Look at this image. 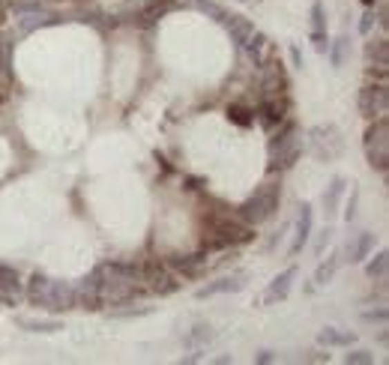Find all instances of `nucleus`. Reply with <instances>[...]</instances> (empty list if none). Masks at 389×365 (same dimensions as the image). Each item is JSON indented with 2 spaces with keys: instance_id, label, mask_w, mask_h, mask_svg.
Instances as JSON below:
<instances>
[{
  "instance_id": "obj_1",
  "label": "nucleus",
  "mask_w": 389,
  "mask_h": 365,
  "mask_svg": "<svg viewBox=\"0 0 389 365\" xmlns=\"http://www.w3.org/2000/svg\"><path fill=\"white\" fill-rule=\"evenodd\" d=\"M300 129H296L294 123H287L282 132L276 135L273 141H269V171H285L291 168L296 159H300Z\"/></svg>"
},
{
  "instance_id": "obj_2",
  "label": "nucleus",
  "mask_w": 389,
  "mask_h": 365,
  "mask_svg": "<svg viewBox=\"0 0 389 365\" xmlns=\"http://www.w3.org/2000/svg\"><path fill=\"white\" fill-rule=\"evenodd\" d=\"M278 198H282V191H278V182H264L255 195H252L246 204L240 207V216L246 218L249 225H260L267 222V218L276 216L278 209Z\"/></svg>"
},
{
  "instance_id": "obj_3",
  "label": "nucleus",
  "mask_w": 389,
  "mask_h": 365,
  "mask_svg": "<svg viewBox=\"0 0 389 365\" xmlns=\"http://www.w3.org/2000/svg\"><path fill=\"white\" fill-rule=\"evenodd\" d=\"M363 150H366V159L372 168H377V171L389 168V120L386 117H374L372 120V126L366 129V138H363Z\"/></svg>"
},
{
  "instance_id": "obj_4",
  "label": "nucleus",
  "mask_w": 389,
  "mask_h": 365,
  "mask_svg": "<svg viewBox=\"0 0 389 365\" xmlns=\"http://www.w3.org/2000/svg\"><path fill=\"white\" fill-rule=\"evenodd\" d=\"M341 150H345V141H341V132L336 126H318V129H312V153L321 162L339 159Z\"/></svg>"
},
{
  "instance_id": "obj_5",
  "label": "nucleus",
  "mask_w": 389,
  "mask_h": 365,
  "mask_svg": "<svg viewBox=\"0 0 389 365\" xmlns=\"http://www.w3.org/2000/svg\"><path fill=\"white\" fill-rule=\"evenodd\" d=\"M252 227L249 225H234V222H219L210 231V236L204 240L207 249H228V245H243L252 240Z\"/></svg>"
},
{
  "instance_id": "obj_6",
  "label": "nucleus",
  "mask_w": 389,
  "mask_h": 365,
  "mask_svg": "<svg viewBox=\"0 0 389 365\" xmlns=\"http://www.w3.org/2000/svg\"><path fill=\"white\" fill-rule=\"evenodd\" d=\"M389 108V90L383 81H377V84H366L359 90V114L366 117V120H374V117H383Z\"/></svg>"
},
{
  "instance_id": "obj_7",
  "label": "nucleus",
  "mask_w": 389,
  "mask_h": 365,
  "mask_svg": "<svg viewBox=\"0 0 389 365\" xmlns=\"http://www.w3.org/2000/svg\"><path fill=\"white\" fill-rule=\"evenodd\" d=\"M141 281H147V288L153 290V294H159V297H168V294H174V290L180 288V281L171 276L159 261L144 263L141 267Z\"/></svg>"
},
{
  "instance_id": "obj_8",
  "label": "nucleus",
  "mask_w": 389,
  "mask_h": 365,
  "mask_svg": "<svg viewBox=\"0 0 389 365\" xmlns=\"http://www.w3.org/2000/svg\"><path fill=\"white\" fill-rule=\"evenodd\" d=\"M45 308H51V312H69V308H75V288H69L66 281L51 279V290H48Z\"/></svg>"
},
{
  "instance_id": "obj_9",
  "label": "nucleus",
  "mask_w": 389,
  "mask_h": 365,
  "mask_svg": "<svg viewBox=\"0 0 389 365\" xmlns=\"http://www.w3.org/2000/svg\"><path fill=\"white\" fill-rule=\"evenodd\" d=\"M366 63H368V72L377 69V75L386 78V66H389V45L383 36H377L366 45Z\"/></svg>"
},
{
  "instance_id": "obj_10",
  "label": "nucleus",
  "mask_w": 389,
  "mask_h": 365,
  "mask_svg": "<svg viewBox=\"0 0 389 365\" xmlns=\"http://www.w3.org/2000/svg\"><path fill=\"white\" fill-rule=\"evenodd\" d=\"M75 306L87 308V312H96V308H102V303H99V279H96V272H93V276H87V279L75 288Z\"/></svg>"
},
{
  "instance_id": "obj_11",
  "label": "nucleus",
  "mask_w": 389,
  "mask_h": 365,
  "mask_svg": "<svg viewBox=\"0 0 389 365\" xmlns=\"http://www.w3.org/2000/svg\"><path fill=\"white\" fill-rule=\"evenodd\" d=\"M294 279H296V267H287L282 276H276L264 294V303H282V299H287V294L294 288Z\"/></svg>"
},
{
  "instance_id": "obj_12",
  "label": "nucleus",
  "mask_w": 389,
  "mask_h": 365,
  "mask_svg": "<svg viewBox=\"0 0 389 365\" xmlns=\"http://www.w3.org/2000/svg\"><path fill=\"white\" fill-rule=\"evenodd\" d=\"M177 3L174 0H144V3L135 9V15H138V24H156L162 15L171 12Z\"/></svg>"
},
{
  "instance_id": "obj_13",
  "label": "nucleus",
  "mask_w": 389,
  "mask_h": 365,
  "mask_svg": "<svg viewBox=\"0 0 389 365\" xmlns=\"http://www.w3.org/2000/svg\"><path fill=\"white\" fill-rule=\"evenodd\" d=\"M278 96H285V72L278 60H269L264 75V99H278Z\"/></svg>"
},
{
  "instance_id": "obj_14",
  "label": "nucleus",
  "mask_w": 389,
  "mask_h": 365,
  "mask_svg": "<svg viewBox=\"0 0 389 365\" xmlns=\"http://www.w3.org/2000/svg\"><path fill=\"white\" fill-rule=\"evenodd\" d=\"M225 24H228V33H231V39L240 45V48H246L249 39L255 36V24L249 21V18H243V15H228L225 18Z\"/></svg>"
},
{
  "instance_id": "obj_15",
  "label": "nucleus",
  "mask_w": 389,
  "mask_h": 365,
  "mask_svg": "<svg viewBox=\"0 0 389 365\" xmlns=\"http://www.w3.org/2000/svg\"><path fill=\"white\" fill-rule=\"evenodd\" d=\"M309 236H312V207L303 204L300 218H296V234H294V243H291V254H300L303 245L309 243Z\"/></svg>"
},
{
  "instance_id": "obj_16",
  "label": "nucleus",
  "mask_w": 389,
  "mask_h": 365,
  "mask_svg": "<svg viewBox=\"0 0 389 365\" xmlns=\"http://www.w3.org/2000/svg\"><path fill=\"white\" fill-rule=\"evenodd\" d=\"M285 111H287L285 96H278V99H264V102H260V123H264L267 129H273L276 123L285 120Z\"/></svg>"
},
{
  "instance_id": "obj_17",
  "label": "nucleus",
  "mask_w": 389,
  "mask_h": 365,
  "mask_svg": "<svg viewBox=\"0 0 389 365\" xmlns=\"http://www.w3.org/2000/svg\"><path fill=\"white\" fill-rule=\"evenodd\" d=\"M171 267H177L189 279H198L204 276L210 263H207V254H186V258H171Z\"/></svg>"
},
{
  "instance_id": "obj_18",
  "label": "nucleus",
  "mask_w": 389,
  "mask_h": 365,
  "mask_svg": "<svg viewBox=\"0 0 389 365\" xmlns=\"http://www.w3.org/2000/svg\"><path fill=\"white\" fill-rule=\"evenodd\" d=\"M243 285H246V279H243V276L219 279V281H213V285H207V288L198 290V299H207V297H216V294H237V290H243Z\"/></svg>"
},
{
  "instance_id": "obj_19",
  "label": "nucleus",
  "mask_w": 389,
  "mask_h": 365,
  "mask_svg": "<svg viewBox=\"0 0 389 365\" xmlns=\"http://www.w3.org/2000/svg\"><path fill=\"white\" fill-rule=\"evenodd\" d=\"M18 276H15V270H9V267H0V303H6V306H18Z\"/></svg>"
},
{
  "instance_id": "obj_20",
  "label": "nucleus",
  "mask_w": 389,
  "mask_h": 365,
  "mask_svg": "<svg viewBox=\"0 0 389 365\" xmlns=\"http://www.w3.org/2000/svg\"><path fill=\"white\" fill-rule=\"evenodd\" d=\"M318 341L323 348H350V344L357 341V333L350 330H336V326H327V330H321Z\"/></svg>"
},
{
  "instance_id": "obj_21",
  "label": "nucleus",
  "mask_w": 389,
  "mask_h": 365,
  "mask_svg": "<svg viewBox=\"0 0 389 365\" xmlns=\"http://www.w3.org/2000/svg\"><path fill=\"white\" fill-rule=\"evenodd\" d=\"M374 249V234H357L354 240L348 243V258H350V263H359V261H366L368 258V252Z\"/></svg>"
},
{
  "instance_id": "obj_22",
  "label": "nucleus",
  "mask_w": 389,
  "mask_h": 365,
  "mask_svg": "<svg viewBox=\"0 0 389 365\" xmlns=\"http://www.w3.org/2000/svg\"><path fill=\"white\" fill-rule=\"evenodd\" d=\"M48 290H51V279L36 272V276L30 279V285H27V299H30L33 306L45 308V303H48Z\"/></svg>"
},
{
  "instance_id": "obj_23",
  "label": "nucleus",
  "mask_w": 389,
  "mask_h": 365,
  "mask_svg": "<svg viewBox=\"0 0 389 365\" xmlns=\"http://www.w3.org/2000/svg\"><path fill=\"white\" fill-rule=\"evenodd\" d=\"M12 48H15L12 36L0 33V75H3V78L12 75Z\"/></svg>"
},
{
  "instance_id": "obj_24",
  "label": "nucleus",
  "mask_w": 389,
  "mask_h": 365,
  "mask_svg": "<svg viewBox=\"0 0 389 365\" xmlns=\"http://www.w3.org/2000/svg\"><path fill=\"white\" fill-rule=\"evenodd\" d=\"M341 195H345V180H341V177H336V180L330 182L327 195H323V207H327V216H336Z\"/></svg>"
},
{
  "instance_id": "obj_25",
  "label": "nucleus",
  "mask_w": 389,
  "mask_h": 365,
  "mask_svg": "<svg viewBox=\"0 0 389 365\" xmlns=\"http://www.w3.org/2000/svg\"><path fill=\"white\" fill-rule=\"evenodd\" d=\"M327 51H330L332 66L341 69V66L348 63V54H350V39H348V36H339L336 42H330V48H327Z\"/></svg>"
},
{
  "instance_id": "obj_26",
  "label": "nucleus",
  "mask_w": 389,
  "mask_h": 365,
  "mask_svg": "<svg viewBox=\"0 0 389 365\" xmlns=\"http://www.w3.org/2000/svg\"><path fill=\"white\" fill-rule=\"evenodd\" d=\"M18 326H24V330H30V333H57V330H63L60 321H33V317H18Z\"/></svg>"
},
{
  "instance_id": "obj_27",
  "label": "nucleus",
  "mask_w": 389,
  "mask_h": 365,
  "mask_svg": "<svg viewBox=\"0 0 389 365\" xmlns=\"http://www.w3.org/2000/svg\"><path fill=\"white\" fill-rule=\"evenodd\" d=\"M228 117H231V123L243 126V129H249V126L255 123V111H252V108H246V105H231V108H228Z\"/></svg>"
},
{
  "instance_id": "obj_28",
  "label": "nucleus",
  "mask_w": 389,
  "mask_h": 365,
  "mask_svg": "<svg viewBox=\"0 0 389 365\" xmlns=\"http://www.w3.org/2000/svg\"><path fill=\"white\" fill-rule=\"evenodd\" d=\"M386 267H389V254H386V252H377L374 261L366 267V272H368L372 279H383V276H386Z\"/></svg>"
},
{
  "instance_id": "obj_29",
  "label": "nucleus",
  "mask_w": 389,
  "mask_h": 365,
  "mask_svg": "<svg viewBox=\"0 0 389 365\" xmlns=\"http://www.w3.org/2000/svg\"><path fill=\"white\" fill-rule=\"evenodd\" d=\"M192 6H198L204 15H210V18H216V21H225L228 18V12L219 6V3H213V0H192Z\"/></svg>"
},
{
  "instance_id": "obj_30",
  "label": "nucleus",
  "mask_w": 389,
  "mask_h": 365,
  "mask_svg": "<svg viewBox=\"0 0 389 365\" xmlns=\"http://www.w3.org/2000/svg\"><path fill=\"white\" fill-rule=\"evenodd\" d=\"M336 270H339V258H330L327 263H321L318 272H314V281L318 285H330L332 276H336Z\"/></svg>"
},
{
  "instance_id": "obj_31",
  "label": "nucleus",
  "mask_w": 389,
  "mask_h": 365,
  "mask_svg": "<svg viewBox=\"0 0 389 365\" xmlns=\"http://www.w3.org/2000/svg\"><path fill=\"white\" fill-rule=\"evenodd\" d=\"M57 18L54 15H27V18H21V27L24 30H33V27H45V24H54Z\"/></svg>"
},
{
  "instance_id": "obj_32",
  "label": "nucleus",
  "mask_w": 389,
  "mask_h": 365,
  "mask_svg": "<svg viewBox=\"0 0 389 365\" xmlns=\"http://www.w3.org/2000/svg\"><path fill=\"white\" fill-rule=\"evenodd\" d=\"M345 362L348 365H372L374 357L368 350H354V353H348V357H345Z\"/></svg>"
},
{
  "instance_id": "obj_33",
  "label": "nucleus",
  "mask_w": 389,
  "mask_h": 365,
  "mask_svg": "<svg viewBox=\"0 0 389 365\" xmlns=\"http://www.w3.org/2000/svg\"><path fill=\"white\" fill-rule=\"evenodd\" d=\"M374 21H377V15L372 12V9H368V12L363 15V21H359V33L368 36V33H372V27H374Z\"/></svg>"
},
{
  "instance_id": "obj_34",
  "label": "nucleus",
  "mask_w": 389,
  "mask_h": 365,
  "mask_svg": "<svg viewBox=\"0 0 389 365\" xmlns=\"http://www.w3.org/2000/svg\"><path fill=\"white\" fill-rule=\"evenodd\" d=\"M150 315V308H126V312H111V317H144Z\"/></svg>"
},
{
  "instance_id": "obj_35",
  "label": "nucleus",
  "mask_w": 389,
  "mask_h": 365,
  "mask_svg": "<svg viewBox=\"0 0 389 365\" xmlns=\"http://www.w3.org/2000/svg\"><path fill=\"white\" fill-rule=\"evenodd\" d=\"M363 317H366V321H386V312H383V308H381V312H366Z\"/></svg>"
},
{
  "instance_id": "obj_36",
  "label": "nucleus",
  "mask_w": 389,
  "mask_h": 365,
  "mask_svg": "<svg viewBox=\"0 0 389 365\" xmlns=\"http://www.w3.org/2000/svg\"><path fill=\"white\" fill-rule=\"evenodd\" d=\"M363 3H366V6H372V3H374V0H363Z\"/></svg>"
},
{
  "instance_id": "obj_37",
  "label": "nucleus",
  "mask_w": 389,
  "mask_h": 365,
  "mask_svg": "<svg viewBox=\"0 0 389 365\" xmlns=\"http://www.w3.org/2000/svg\"><path fill=\"white\" fill-rule=\"evenodd\" d=\"M240 3H252V0H240Z\"/></svg>"
}]
</instances>
